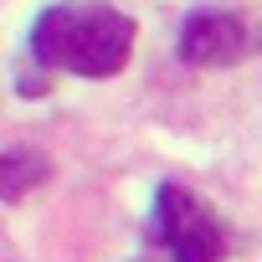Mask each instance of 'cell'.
Returning <instances> with one entry per match:
<instances>
[{
	"mask_svg": "<svg viewBox=\"0 0 262 262\" xmlns=\"http://www.w3.org/2000/svg\"><path fill=\"white\" fill-rule=\"evenodd\" d=\"M31 52L36 62L77 77H113L134 52V21L108 0H62L36 16Z\"/></svg>",
	"mask_w": 262,
	"mask_h": 262,
	"instance_id": "1",
	"label": "cell"
},
{
	"mask_svg": "<svg viewBox=\"0 0 262 262\" xmlns=\"http://www.w3.org/2000/svg\"><path fill=\"white\" fill-rule=\"evenodd\" d=\"M155 226L175 262H216L221 257V226L185 185H165L155 195Z\"/></svg>",
	"mask_w": 262,
	"mask_h": 262,
	"instance_id": "2",
	"label": "cell"
},
{
	"mask_svg": "<svg viewBox=\"0 0 262 262\" xmlns=\"http://www.w3.org/2000/svg\"><path fill=\"white\" fill-rule=\"evenodd\" d=\"M247 52V31L231 16H190L185 36H180V57L190 67H226Z\"/></svg>",
	"mask_w": 262,
	"mask_h": 262,
	"instance_id": "3",
	"label": "cell"
},
{
	"mask_svg": "<svg viewBox=\"0 0 262 262\" xmlns=\"http://www.w3.org/2000/svg\"><path fill=\"white\" fill-rule=\"evenodd\" d=\"M47 180V160L36 149H0V201H21Z\"/></svg>",
	"mask_w": 262,
	"mask_h": 262,
	"instance_id": "4",
	"label": "cell"
}]
</instances>
